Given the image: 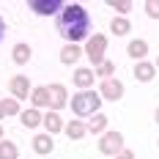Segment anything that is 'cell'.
Returning <instances> with one entry per match:
<instances>
[{"label": "cell", "instance_id": "1", "mask_svg": "<svg viewBox=\"0 0 159 159\" xmlns=\"http://www.w3.org/2000/svg\"><path fill=\"white\" fill-rule=\"evenodd\" d=\"M55 28L66 44H77L82 39H91V16L80 3H66L63 11L55 16Z\"/></svg>", "mask_w": 159, "mask_h": 159}, {"label": "cell", "instance_id": "2", "mask_svg": "<svg viewBox=\"0 0 159 159\" xmlns=\"http://www.w3.org/2000/svg\"><path fill=\"white\" fill-rule=\"evenodd\" d=\"M102 107V93L99 91H80V93L71 96V112L77 115L80 121L82 118H93Z\"/></svg>", "mask_w": 159, "mask_h": 159}, {"label": "cell", "instance_id": "3", "mask_svg": "<svg viewBox=\"0 0 159 159\" xmlns=\"http://www.w3.org/2000/svg\"><path fill=\"white\" fill-rule=\"evenodd\" d=\"M104 49H107V36L104 33H93L91 39H88V44H85V58L96 66H102L107 58H104Z\"/></svg>", "mask_w": 159, "mask_h": 159}, {"label": "cell", "instance_id": "4", "mask_svg": "<svg viewBox=\"0 0 159 159\" xmlns=\"http://www.w3.org/2000/svg\"><path fill=\"white\" fill-rule=\"evenodd\" d=\"M124 151V134L115 129V132H104L102 137H99V154H104V157H118Z\"/></svg>", "mask_w": 159, "mask_h": 159}, {"label": "cell", "instance_id": "5", "mask_svg": "<svg viewBox=\"0 0 159 159\" xmlns=\"http://www.w3.org/2000/svg\"><path fill=\"white\" fill-rule=\"evenodd\" d=\"M8 93L14 96L16 102L28 99V96L33 93V85H30V80L25 77V74H14V77L8 80Z\"/></svg>", "mask_w": 159, "mask_h": 159}, {"label": "cell", "instance_id": "6", "mask_svg": "<svg viewBox=\"0 0 159 159\" xmlns=\"http://www.w3.org/2000/svg\"><path fill=\"white\" fill-rule=\"evenodd\" d=\"M28 6H30L33 14H39V16H58L66 3H61V0H30Z\"/></svg>", "mask_w": 159, "mask_h": 159}, {"label": "cell", "instance_id": "7", "mask_svg": "<svg viewBox=\"0 0 159 159\" xmlns=\"http://www.w3.org/2000/svg\"><path fill=\"white\" fill-rule=\"evenodd\" d=\"M99 93L102 99H107V102H121L124 99V82L121 80H102V85H99Z\"/></svg>", "mask_w": 159, "mask_h": 159}, {"label": "cell", "instance_id": "8", "mask_svg": "<svg viewBox=\"0 0 159 159\" xmlns=\"http://www.w3.org/2000/svg\"><path fill=\"white\" fill-rule=\"evenodd\" d=\"M49 99H52V104H49L52 112H61L66 104H69V96H66V85L63 82H52V85H49Z\"/></svg>", "mask_w": 159, "mask_h": 159}, {"label": "cell", "instance_id": "9", "mask_svg": "<svg viewBox=\"0 0 159 159\" xmlns=\"http://www.w3.org/2000/svg\"><path fill=\"white\" fill-rule=\"evenodd\" d=\"M33 151L39 154V157H47V154H52L55 151V140H52V134H47V132H39V134H33Z\"/></svg>", "mask_w": 159, "mask_h": 159}, {"label": "cell", "instance_id": "10", "mask_svg": "<svg viewBox=\"0 0 159 159\" xmlns=\"http://www.w3.org/2000/svg\"><path fill=\"white\" fill-rule=\"evenodd\" d=\"M93 77H96L93 69H88V66H80V69H74V74H71V82L77 85L80 91H91V85H93Z\"/></svg>", "mask_w": 159, "mask_h": 159}, {"label": "cell", "instance_id": "11", "mask_svg": "<svg viewBox=\"0 0 159 159\" xmlns=\"http://www.w3.org/2000/svg\"><path fill=\"white\" fill-rule=\"evenodd\" d=\"M19 124L25 129H39V126H44V115H41V110H36V107H28V110H22V115H19Z\"/></svg>", "mask_w": 159, "mask_h": 159}, {"label": "cell", "instance_id": "12", "mask_svg": "<svg viewBox=\"0 0 159 159\" xmlns=\"http://www.w3.org/2000/svg\"><path fill=\"white\" fill-rule=\"evenodd\" d=\"M30 102H33L36 110H41V107L49 110V104H52V99H49V85H36L33 93H30Z\"/></svg>", "mask_w": 159, "mask_h": 159}, {"label": "cell", "instance_id": "13", "mask_svg": "<svg viewBox=\"0 0 159 159\" xmlns=\"http://www.w3.org/2000/svg\"><path fill=\"white\" fill-rule=\"evenodd\" d=\"M126 55L134 58L137 63L145 61V55H148V41H145V39H132V41L126 44Z\"/></svg>", "mask_w": 159, "mask_h": 159}, {"label": "cell", "instance_id": "14", "mask_svg": "<svg viewBox=\"0 0 159 159\" xmlns=\"http://www.w3.org/2000/svg\"><path fill=\"white\" fill-rule=\"evenodd\" d=\"M82 55H85L82 47H77V44H66V47L61 49V63L63 66H74V63H80Z\"/></svg>", "mask_w": 159, "mask_h": 159}, {"label": "cell", "instance_id": "15", "mask_svg": "<svg viewBox=\"0 0 159 159\" xmlns=\"http://www.w3.org/2000/svg\"><path fill=\"white\" fill-rule=\"evenodd\" d=\"M63 132H66V137H69V140H82V137L88 134V124H85V121H80V118H71V121L66 124Z\"/></svg>", "mask_w": 159, "mask_h": 159}, {"label": "cell", "instance_id": "16", "mask_svg": "<svg viewBox=\"0 0 159 159\" xmlns=\"http://www.w3.org/2000/svg\"><path fill=\"white\" fill-rule=\"evenodd\" d=\"M33 58V49L30 44H25V41H19V44H14V49H11V61H14L16 66H25L28 61Z\"/></svg>", "mask_w": 159, "mask_h": 159}, {"label": "cell", "instance_id": "17", "mask_svg": "<svg viewBox=\"0 0 159 159\" xmlns=\"http://www.w3.org/2000/svg\"><path fill=\"white\" fill-rule=\"evenodd\" d=\"M154 77H157V66H154V63L140 61V63L134 66V80H137V82H151Z\"/></svg>", "mask_w": 159, "mask_h": 159}, {"label": "cell", "instance_id": "18", "mask_svg": "<svg viewBox=\"0 0 159 159\" xmlns=\"http://www.w3.org/2000/svg\"><path fill=\"white\" fill-rule=\"evenodd\" d=\"M44 129H47V134H58V132H63L66 124H63V118H61V112H52V110H49L47 115H44Z\"/></svg>", "mask_w": 159, "mask_h": 159}, {"label": "cell", "instance_id": "19", "mask_svg": "<svg viewBox=\"0 0 159 159\" xmlns=\"http://www.w3.org/2000/svg\"><path fill=\"white\" fill-rule=\"evenodd\" d=\"M85 124H88V134H104L107 132V115L104 112H96L93 118H88Z\"/></svg>", "mask_w": 159, "mask_h": 159}, {"label": "cell", "instance_id": "20", "mask_svg": "<svg viewBox=\"0 0 159 159\" xmlns=\"http://www.w3.org/2000/svg\"><path fill=\"white\" fill-rule=\"evenodd\" d=\"M8 115H22V110H19V102H16L14 96L0 99V121H3V118H8Z\"/></svg>", "mask_w": 159, "mask_h": 159}, {"label": "cell", "instance_id": "21", "mask_svg": "<svg viewBox=\"0 0 159 159\" xmlns=\"http://www.w3.org/2000/svg\"><path fill=\"white\" fill-rule=\"evenodd\" d=\"M129 30H132V25H129L126 16H112V22H110L112 36H129Z\"/></svg>", "mask_w": 159, "mask_h": 159}, {"label": "cell", "instance_id": "22", "mask_svg": "<svg viewBox=\"0 0 159 159\" xmlns=\"http://www.w3.org/2000/svg\"><path fill=\"white\" fill-rule=\"evenodd\" d=\"M0 159H19V148H16V143L3 140V143H0Z\"/></svg>", "mask_w": 159, "mask_h": 159}, {"label": "cell", "instance_id": "23", "mask_svg": "<svg viewBox=\"0 0 159 159\" xmlns=\"http://www.w3.org/2000/svg\"><path fill=\"white\" fill-rule=\"evenodd\" d=\"M93 71H96V77H102V80H112V71H115V61H110V58H107V61H104L102 66H96Z\"/></svg>", "mask_w": 159, "mask_h": 159}, {"label": "cell", "instance_id": "24", "mask_svg": "<svg viewBox=\"0 0 159 159\" xmlns=\"http://www.w3.org/2000/svg\"><path fill=\"white\" fill-rule=\"evenodd\" d=\"M107 6H112L118 16H126L129 11H132V6H134V3H132V0H110Z\"/></svg>", "mask_w": 159, "mask_h": 159}, {"label": "cell", "instance_id": "25", "mask_svg": "<svg viewBox=\"0 0 159 159\" xmlns=\"http://www.w3.org/2000/svg\"><path fill=\"white\" fill-rule=\"evenodd\" d=\"M145 14L151 16V19H159V3L157 0H148L145 3Z\"/></svg>", "mask_w": 159, "mask_h": 159}, {"label": "cell", "instance_id": "26", "mask_svg": "<svg viewBox=\"0 0 159 159\" xmlns=\"http://www.w3.org/2000/svg\"><path fill=\"white\" fill-rule=\"evenodd\" d=\"M115 159H134V151H129V148H124V151H121V154H118Z\"/></svg>", "mask_w": 159, "mask_h": 159}, {"label": "cell", "instance_id": "27", "mask_svg": "<svg viewBox=\"0 0 159 159\" xmlns=\"http://www.w3.org/2000/svg\"><path fill=\"white\" fill-rule=\"evenodd\" d=\"M3 33H6V22H3V16H0V39H3Z\"/></svg>", "mask_w": 159, "mask_h": 159}, {"label": "cell", "instance_id": "28", "mask_svg": "<svg viewBox=\"0 0 159 159\" xmlns=\"http://www.w3.org/2000/svg\"><path fill=\"white\" fill-rule=\"evenodd\" d=\"M3 140H6V134H3V126H0V143H3Z\"/></svg>", "mask_w": 159, "mask_h": 159}, {"label": "cell", "instance_id": "29", "mask_svg": "<svg viewBox=\"0 0 159 159\" xmlns=\"http://www.w3.org/2000/svg\"><path fill=\"white\" fill-rule=\"evenodd\" d=\"M154 118H157V124H159V107H157V112H154Z\"/></svg>", "mask_w": 159, "mask_h": 159}, {"label": "cell", "instance_id": "30", "mask_svg": "<svg viewBox=\"0 0 159 159\" xmlns=\"http://www.w3.org/2000/svg\"><path fill=\"white\" fill-rule=\"evenodd\" d=\"M154 66H157V71H159V58H157V61H154Z\"/></svg>", "mask_w": 159, "mask_h": 159}, {"label": "cell", "instance_id": "31", "mask_svg": "<svg viewBox=\"0 0 159 159\" xmlns=\"http://www.w3.org/2000/svg\"><path fill=\"white\" fill-rule=\"evenodd\" d=\"M157 145H159V140H157Z\"/></svg>", "mask_w": 159, "mask_h": 159}]
</instances>
